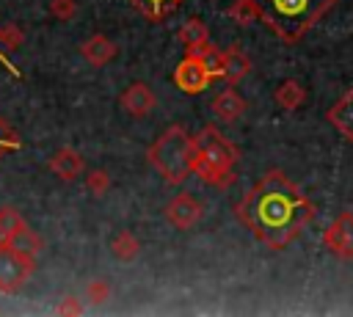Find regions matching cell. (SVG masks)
<instances>
[{"label": "cell", "mask_w": 353, "mask_h": 317, "mask_svg": "<svg viewBox=\"0 0 353 317\" xmlns=\"http://www.w3.org/2000/svg\"><path fill=\"white\" fill-rule=\"evenodd\" d=\"M234 215L270 251H284L312 223L314 204L287 174L273 168L234 204Z\"/></svg>", "instance_id": "1"}, {"label": "cell", "mask_w": 353, "mask_h": 317, "mask_svg": "<svg viewBox=\"0 0 353 317\" xmlns=\"http://www.w3.org/2000/svg\"><path fill=\"white\" fill-rule=\"evenodd\" d=\"M336 0H234L226 8V17L237 25L259 22L279 41H301L331 8Z\"/></svg>", "instance_id": "2"}, {"label": "cell", "mask_w": 353, "mask_h": 317, "mask_svg": "<svg viewBox=\"0 0 353 317\" xmlns=\"http://www.w3.org/2000/svg\"><path fill=\"white\" fill-rule=\"evenodd\" d=\"M190 135L185 132V127L174 124L168 127L146 152L149 165H154V171L171 182V185H182L190 176Z\"/></svg>", "instance_id": "3"}, {"label": "cell", "mask_w": 353, "mask_h": 317, "mask_svg": "<svg viewBox=\"0 0 353 317\" xmlns=\"http://www.w3.org/2000/svg\"><path fill=\"white\" fill-rule=\"evenodd\" d=\"M190 141H193V149H196V152H201L207 160H212V163L221 165V168H234V163H237V157H240L237 146H234L226 135H221V130L212 127V124L201 127V132H199L196 138H190Z\"/></svg>", "instance_id": "4"}, {"label": "cell", "mask_w": 353, "mask_h": 317, "mask_svg": "<svg viewBox=\"0 0 353 317\" xmlns=\"http://www.w3.org/2000/svg\"><path fill=\"white\" fill-rule=\"evenodd\" d=\"M36 259L14 248H0V292H17L33 276Z\"/></svg>", "instance_id": "5"}, {"label": "cell", "mask_w": 353, "mask_h": 317, "mask_svg": "<svg viewBox=\"0 0 353 317\" xmlns=\"http://www.w3.org/2000/svg\"><path fill=\"white\" fill-rule=\"evenodd\" d=\"M210 83H215V80H212V74L207 72V66L201 63V58L185 52V58H182V61L176 63V69H174V85H176L179 91H185V94H201V91L210 88Z\"/></svg>", "instance_id": "6"}, {"label": "cell", "mask_w": 353, "mask_h": 317, "mask_svg": "<svg viewBox=\"0 0 353 317\" xmlns=\"http://www.w3.org/2000/svg\"><path fill=\"white\" fill-rule=\"evenodd\" d=\"M323 245L336 259H353V212L345 209L334 218V223L323 232Z\"/></svg>", "instance_id": "7"}, {"label": "cell", "mask_w": 353, "mask_h": 317, "mask_svg": "<svg viewBox=\"0 0 353 317\" xmlns=\"http://www.w3.org/2000/svg\"><path fill=\"white\" fill-rule=\"evenodd\" d=\"M201 212H204L201 201H196L190 193H176V196L165 204V209H163L165 221H168L174 229H193V226L201 221Z\"/></svg>", "instance_id": "8"}, {"label": "cell", "mask_w": 353, "mask_h": 317, "mask_svg": "<svg viewBox=\"0 0 353 317\" xmlns=\"http://www.w3.org/2000/svg\"><path fill=\"white\" fill-rule=\"evenodd\" d=\"M190 174H196L210 187H229L234 182V168H221L212 160H207L201 152L190 146Z\"/></svg>", "instance_id": "9"}, {"label": "cell", "mask_w": 353, "mask_h": 317, "mask_svg": "<svg viewBox=\"0 0 353 317\" xmlns=\"http://www.w3.org/2000/svg\"><path fill=\"white\" fill-rule=\"evenodd\" d=\"M119 105H121L130 116L141 119V116H146V113L154 110L157 99H154V94H152V88H149L146 83H132V85H127V88L121 91Z\"/></svg>", "instance_id": "10"}, {"label": "cell", "mask_w": 353, "mask_h": 317, "mask_svg": "<svg viewBox=\"0 0 353 317\" xmlns=\"http://www.w3.org/2000/svg\"><path fill=\"white\" fill-rule=\"evenodd\" d=\"M325 119L336 127V132L353 143V88H347L328 110H325Z\"/></svg>", "instance_id": "11"}, {"label": "cell", "mask_w": 353, "mask_h": 317, "mask_svg": "<svg viewBox=\"0 0 353 317\" xmlns=\"http://www.w3.org/2000/svg\"><path fill=\"white\" fill-rule=\"evenodd\" d=\"M116 52H119V47H116L108 36H102V33H94V36H88V39L80 44V55H83L85 63H91V66H105V63H110V61L116 58Z\"/></svg>", "instance_id": "12"}, {"label": "cell", "mask_w": 353, "mask_h": 317, "mask_svg": "<svg viewBox=\"0 0 353 317\" xmlns=\"http://www.w3.org/2000/svg\"><path fill=\"white\" fill-rule=\"evenodd\" d=\"M248 72H251V58L245 55V50L240 44H229L223 50V72H221V80H226L229 85H237Z\"/></svg>", "instance_id": "13"}, {"label": "cell", "mask_w": 353, "mask_h": 317, "mask_svg": "<svg viewBox=\"0 0 353 317\" xmlns=\"http://www.w3.org/2000/svg\"><path fill=\"white\" fill-rule=\"evenodd\" d=\"M210 110H212V116L218 121H234V119H240L245 113V99L234 91V85H229L226 91H221V94L212 96Z\"/></svg>", "instance_id": "14"}, {"label": "cell", "mask_w": 353, "mask_h": 317, "mask_svg": "<svg viewBox=\"0 0 353 317\" xmlns=\"http://www.w3.org/2000/svg\"><path fill=\"white\" fill-rule=\"evenodd\" d=\"M50 171L58 176V179H63V182H72V179H77L80 174H83V168H85V163H83V157L72 149V146H63V149H58L52 157H50Z\"/></svg>", "instance_id": "15"}, {"label": "cell", "mask_w": 353, "mask_h": 317, "mask_svg": "<svg viewBox=\"0 0 353 317\" xmlns=\"http://www.w3.org/2000/svg\"><path fill=\"white\" fill-rule=\"evenodd\" d=\"M179 41L185 44V52L196 55V52L210 41V28H207V22L199 19V17L185 19L182 28H179Z\"/></svg>", "instance_id": "16"}, {"label": "cell", "mask_w": 353, "mask_h": 317, "mask_svg": "<svg viewBox=\"0 0 353 317\" xmlns=\"http://www.w3.org/2000/svg\"><path fill=\"white\" fill-rule=\"evenodd\" d=\"M273 99H276V105H279L281 110H298V108L303 105V99H306V91H303V85H301L298 80L290 77V80H284V83L276 85Z\"/></svg>", "instance_id": "17"}, {"label": "cell", "mask_w": 353, "mask_h": 317, "mask_svg": "<svg viewBox=\"0 0 353 317\" xmlns=\"http://www.w3.org/2000/svg\"><path fill=\"white\" fill-rule=\"evenodd\" d=\"M146 19H152V22H163V19H168L185 0H130Z\"/></svg>", "instance_id": "18"}, {"label": "cell", "mask_w": 353, "mask_h": 317, "mask_svg": "<svg viewBox=\"0 0 353 317\" xmlns=\"http://www.w3.org/2000/svg\"><path fill=\"white\" fill-rule=\"evenodd\" d=\"M8 248H14V251H19V254H25V256H33L36 259V254L44 248V240L25 223L22 229H17L11 237H8Z\"/></svg>", "instance_id": "19"}, {"label": "cell", "mask_w": 353, "mask_h": 317, "mask_svg": "<svg viewBox=\"0 0 353 317\" xmlns=\"http://www.w3.org/2000/svg\"><path fill=\"white\" fill-rule=\"evenodd\" d=\"M110 251H113V256H116L119 262H132V259L141 254V240H138L132 232L121 229V232H116V237L110 240Z\"/></svg>", "instance_id": "20"}, {"label": "cell", "mask_w": 353, "mask_h": 317, "mask_svg": "<svg viewBox=\"0 0 353 317\" xmlns=\"http://www.w3.org/2000/svg\"><path fill=\"white\" fill-rule=\"evenodd\" d=\"M201 58V63L207 66V72L212 74V80H221V72H223V50L221 47H212L210 41L196 52Z\"/></svg>", "instance_id": "21"}, {"label": "cell", "mask_w": 353, "mask_h": 317, "mask_svg": "<svg viewBox=\"0 0 353 317\" xmlns=\"http://www.w3.org/2000/svg\"><path fill=\"white\" fill-rule=\"evenodd\" d=\"M22 41H25V33H22V28L19 25H0V52L6 50V52H14V50H19L22 47Z\"/></svg>", "instance_id": "22"}, {"label": "cell", "mask_w": 353, "mask_h": 317, "mask_svg": "<svg viewBox=\"0 0 353 317\" xmlns=\"http://www.w3.org/2000/svg\"><path fill=\"white\" fill-rule=\"evenodd\" d=\"M25 226V218L19 215V209L17 207H11V204H6V207H0V232L3 234H14L17 229H22Z\"/></svg>", "instance_id": "23"}, {"label": "cell", "mask_w": 353, "mask_h": 317, "mask_svg": "<svg viewBox=\"0 0 353 317\" xmlns=\"http://www.w3.org/2000/svg\"><path fill=\"white\" fill-rule=\"evenodd\" d=\"M85 187H88L91 196H105L108 187H110V174H108L105 168H94V171H88V176H85Z\"/></svg>", "instance_id": "24"}, {"label": "cell", "mask_w": 353, "mask_h": 317, "mask_svg": "<svg viewBox=\"0 0 353 317\" xmlns=\"http://www.w3.org/2000/svg\"><path fill=\"white\" fill-rule=\"evenodd\" d=\"M85 298H88L94 306L105 303V300L110 298V284H108L105 278H94V281H88V287H85Z\"/></svg>", "instance_id": "25"}, {"label": "cell", "mask_w": 353, "mask_h": 317, "mask_svg": "<svg viewBox=\"0 0 353 317\" xmlns=\"http://www.w3.org/2000/svg\"><path fill=\"white\" fill-rule=\"evenodd\" d=\"M50 14L61 22L72 19L77 14V0H50Z\"/></svg>", "instance_id": "26"}, {"label": "cell", "mask_w": 353, "mask_h": 317, "mask_svg": "<svg viewBox=\"0 0 353 317\" xmlns=\"http://www.w3.org/2000/svg\"><path fill=\"white\" fill-rule=\"evenodd\" d=\"M8 149H19V141H17V135L8 130V124L0 119V157H3Z\"/></svg>", "instance_id": "27"}, {"label": "cell", "mask_w": 353, "mask_h": 317, "mask_svg": "<svg viewBox=\"0 0 353 317\" xmlns=\"http://www.w3.org/2000/svg\"><path fill=\"white\" fill-rule=\"evenodd\" d=\"M55 311H58V314H80V311H83V303H80L74 295H66V298L55 306Z\"/></svg>", "instance_id": "28"}, {"label": "cell", "mask_w": 353, "mask_h": 317, "mask_svg": "<svg viewBox=\"0 0 353 317\" xmlns=\"http://www.w3.org/2000/svg\"><path fill=\"white\" fill-rule=\"evenodd\" d=\"M6 245H8V234L0 232V248H6Z\"/></svg>", "instance_id": "29"}, {"label": "cell", "mask_w": 353, "mask_h": 317, "mask_svg": "<svg viewBox=\"0 0 353 317\" xmlns=\"http://www.w3.org/2000/svg\"><path fill=\"white\" fill-rule=\"evenodd\" d=\"M0 61H3V55H0Z\"/></svg>", "instance_id": "30"}]
</instances>
